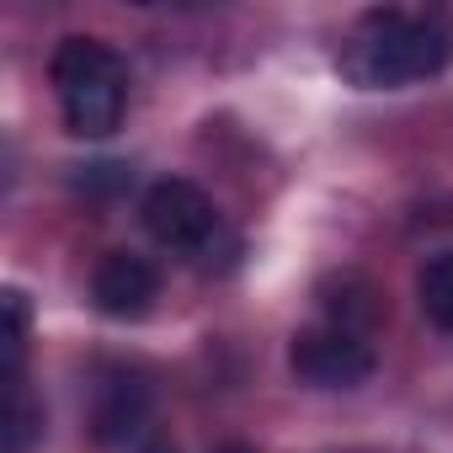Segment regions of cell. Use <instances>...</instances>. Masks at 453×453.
<instances>
[{
    "instance_id": "7a4b0ae2",
    "label": "cell",
    "mask_w": 453,
    "mask_h": 453,
    "mask_svg": "<svg viewBox=\"0 0 453 453\" xmlns=\"http://www.w3.org/2000/svg\"><path fill=\"white\" fill-rule=\"evenodd\" d=\"M49 81L65 112V128L75 139H107L118 134L128 112V65L102 38H65L49 59Z\"/></svg>"
},
{
    "instance_id": "7c38bea8",
    "label": "cell",
    "mask_w": 453,
    "mask_h": 453,
    "mask_svg": "<svg viewBox=\"0 0 453 453\" xmlns=\"http://www.w3.org/2000/svg\"><path fill=\"white\" fill-rule=\"evenodd\" d=\"M224 453H251V448H224Z\"/></svg>"
},
{
    "instance_id": "5b68a950",
    "label": "cell",
    "mask_w": 453,
    "mask_h": 453,
    "mask_svg": "<svg viewBox=\"0 0 453 453\" xmlns=\"http://www.w3.org/2000/svg\"><path fill=\"white\" fill-rule=\"evenodd\" d=\"M160 299V267L134 251H107L91 273V304L107 320H139Z\"/></svg>"
},
{
    "instance_id": "8fae6325",
    "label": "cell",
    "mask_w": 453,
    "mask_h": 453,
    "mask_svg": "<svg viewBox=\"0 0 453 453\" xmlns=\"http://www.w3.org/2000/svg\"><path fill=\"white\" fill-rule=\"evenodd\" d=\"M139 453H176V448H171V442H160V437H150V442H144Z\"/></svg>"
},
{
    "instance_id": "52a82bcc",
    "label": "cell",
    "mask_w": 453,
    "mask_h": 453,
    "mask_svg": "<svg viewBox=\"0 0 453 453\" xmlns=\"http://www.w3.org/2000/svg\"><path fill=\"white\" fill-rule=\"evenodd\" d=\"M320 310H326V326L336 331H352V336H373L379 331V288L363 278V273H336L320 283Z\"/></svg>"
},
{
    "instance_id": "6da1fadb",
    "label": "cell",
    "mask_w": 453,
    "mask_h": 453,
    "mask_svg": "<svg viewBox=\"0 0 453 453\" xmlns=\"http://www.w3.org/2000/svg\"><path fill=\"white\" fill-rule=\"evenodd\" d=\"M448 65L453 6H373L347 27L336 49V70L357 91H400L442 75Z\"/></svg>"
},
{
    "instance_id": "3957f363",
    "label": "cell",
    "mask_w": 453,
    "mask_h": 453,
    "mask_svg": "<svg viewBox=\"0 0 453 453\" xmlns=\"http://www.w3.org/2000/svg\"><path fill=\"white\" fill-rule=\"evenodd\" d=\"M139 213H144L150 241L160 251L192 262V267H224V262L241 251V241L230 235V224H224V213L213 208V197L197 181H187V176L155 181L144 192V208Z\"/></svg>"
},
{
    "instance_id": "ba28073f",
    "label": "cell",
    "mask_w": 453,
    "mask_h": 453,
    "mask_svg": "<svg viewBox=\"0 0 453 453\" xmlns=\"http://www.w3.org/2000/svg\"><path fill=\"white\" fill-rule=\"evenodd\" d=\"M43 437V405L22 379H6V426H0V453H33V442Z\"/></svg>"
},
{
    "instance_id": "30bf717a",
    "label": "cell",
    "mask_w": 453,
    "mask_h": 453,
    "mask_svg": "<svg viewBox=\"0 0 453 453\" xmlns=\"http://www.w3.org/2000/svg\"><path fill=\"white\" fill-rule=\"evenodd\" d=\"M27 357V294L6 288V379H22Z\"/></svg>"
},
{
    "instance_id": "9c48e42d",
    "label": "cell",
    "mask_w": 453,
    "mask_h": 453,
    "mask_svg": "<svg viewBox=\"0 0 453 453\" xmlns=\"http://www.w3.org/2000/svg\"><path fill=\"white\" fill-rule=\"evenodd\" d=\"M416 299H421V315H426L437 331H453V251H437V257L421 267Z\"/></svg>"
},
{
    "instance_id": "8992f818",
    "label": "cell",
    "mask_w": 453,
    "mask_h": 453,
    "mask_svg": "<svg viewBox=\"0 0 453 453\" xmlns=\"http://www.w3.org/2000/svg\"><path fill=\"white\" fill-rule=\"evenodd\" d=\"M150 405H155V389H150L144 373L107 368L96 379V389H91V437L102 448H118V442L139 437L144 421H150Z\"/></svg>"
},
{
    "instance_id": "277c9868",
    "label": "cell",
    "mask_w": 453,
    "mask_h": 453,
    "mask_svg": "<svg viewBox=\"0 0 453 453\" xmlns=\"http://www.w3.org/2000/svg\"><path fill=\"white\" fill-rule=\"evenodd\" d=\"M373 363L379 357H373V347L363 336L336 331L326 320L294 331V342H288V368L310 389H357V384L373 379Z\"/></svg>"
}]
</instances>
